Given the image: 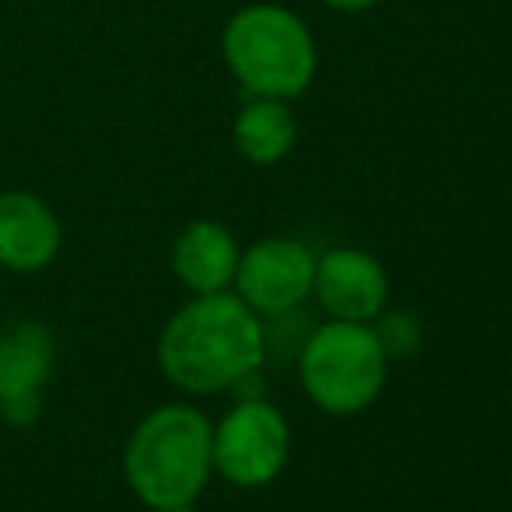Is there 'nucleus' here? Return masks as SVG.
<instances>
[{"instance_id":"obj_1","label":"nucleus","mask_w":512,"mask_h":512,"mask_svg":"<svg viewBox=\"0 0 512 512\" xmlns=\"http://www.w3.org/2000/svg\"><path fill=\"white\" fill-rule=\"evenodd\" d=\"M265 328L241 297L220 290L185 304L157 342L161 373L189 394L237 387L262 366Z\"/></svg>"},{"instance_id":"obj_2","label":"nucleus","mask_w":512,"mask_h":512,"mask_svg":"<svg viewBox=\"0 0 512 512\" xmlns=\"http://www.w3.org/2000/svg\"><path fill=\"white\" fill-rule=\"evenodd\" d=\"M213 474V425L192 405H164L136 425L126 446V481L143 506L185 509Z\"/></svg>"},{"instance_id":"obj_3","label":"nucleus","mask_w":512,"mask_h":512,"mask_svg":"<svg viewBox=\"0 0 512 512\" xmlns=\"http://www.w3.org/2000/svg\"><path fill=\"white\" fill-rule=\"evenodd\" d=\"M223 53L234 77L258 98H297L317 70L314 35L279 4H251L223 32Z\"/></svg>"},{"instance_id":"obj_4","label":"nucleus","mask_w":512,"mask_h":512,"mask_svg":"<svg viewBox=\"0 0 512 512\" xmlns=\"http://www.w3.org/2000/svg\"><path fill=\"white\" fill-rule=\"evenodd\" d=\"M387 363L377 328L359 321H331L310 331L300 349V380L307 398L328 415H359L380 398Z\"/></svg>"},{"instance_id":"obj_5","label":"nucleus","mask_w":512,"mask_h":512,"mask_svg":"<svg viewBox=\"0 0 512 512\" xmlns=\"http://www.w3.org/2000/svg\"><path fill=\"white\" fill-rule=\"evenodd\" d=\"M290 460V425L262 398L230 408L213 429V471L237 488H262Z\"/></svg>"},{"instance_id":"obj_6","label":"nucleus","mask_w":512,"mask_h":512,"mask_svg":"<svg viewBox=\"0 0 512 512\" xmlns=\"http://www.w3.org/2000/svg\"><path fill=\"white\" fill-rule=\"evenodd\" d=\"M314 251L290 237H269L237 262V297L255 314H290L314 290Z\"/></svg>"},{"instance_id":"obj_7","label":"nucleus","mask_w":512,"mask_h":512,"mask_svg":"<svg viewBox=\"0 0 512 512\" xmlns=\"http://www.w3.org/2000/svg\"><path fill=\"white\" fill-rule=\"evenodd\" d=\"M317 304L331 321H359L370 324L387 304V272L370 251L359 248H331L314 265Z\"/></svg>"},{"instance_id":"obj_8","label":"nucleus","mask_w":512,"mask_h":512,"mask_svg":"<svg viewBox=\"0 0 512 512\" xmlns=\"http://www.w3.org/2000/svg\"><path fill=\"white\" fill-rule=\"evenodd\" d=\"M60 251V223L42 199L28 192L0 196V265L14 272H35Z\"/></svg>"},{"instance_id":"obj_9","label":"nucleus","mask_w":512,"mask_h":512,"mask_svg":"<svg viewBox=\"0 0 512 512\" xmlns=\"http://www.w3.org/2000/svg\"><path fill=\"white\" fill-rule=\"evenodd\" d=\"M241 251L227 227L213 220H199L178 234L171 269L192 293H220L234 283Z\"/></svg>"},{"instance_id":"obj_10","label":"nucleus","mask_w":512,"mask_h":512,"mask_svg":"<svg viewBox=\"0 0 512 512\" xmlns=\"http://www.w3.org/2000/svg\"><path fill=\"white\" fill-rule=\"evenodd\" d=\"M56 366V345L42 324H18L0 335V401L35 394Z\"/></svg>"},{"instance_id":"obj_11","label":"nucleus","mask_w":512,"mask_h":512,"mask_svg":"<svg viewBox=\"0 0 512 512\" xmlns=\"http://www.w3.org/2000/svg\"><path fill=\"white\" fill-rule=\"evenodd\" d=\"M234 143L251 164H276L297 143V119L283 98H255L237 115Z\"/></svg>"},{"instance_id":"obj_12","label":"nucleus","mask_w":512,"mask_h":512,"mask_svg":"<svg viewBox=\"0 0 512 512\" xmlns=\"http://www.w3.org/2000/svg\"><path fill=\"white\" fill-rule=\"evenodd\" d=\"M377 338L387 356H415L422 345V324L411 314H387L377 328Z\"/></svg>"},{"instance_id":"obj_13","label":"nucleus","mask_w":512,"mask_h":512,"mask_svg":"<svg viewBox=\"0 0 512 512\" xmlns=\"http://www.w3.org/2000/svg\"><path fill=\"white\" fill-rule=\"evenodd\" d=\"M39 411H42V391L0 401V418L11 425H32L35 418H39Z\"/></svg>"},{"instance_id":"obj_14","label":"nucleus","mask_w":512,"mask_h":512,"mask_svg":"<svg viewBox=\"0 0 512 512\" xmlns=\"http://www.w3.org/2000/svg\"><path fill=\"white\" fill-rule=\"evenodd\" d=\"M328 7H335V11H349V14H356V11H370V7H377L380 0H324Z\"/></svg>"},{"instance_id":"obj_15","label":"nucleus","mask_w":512,"mask_h":512,"mask_svg":"<svg viewBox=\"0 0 512 512\" xmlns=\"http://www.w3.org/2000/svg\"><path fill=\"white\" fill-rule=\"evenodd\" d=\"M0 422H4V418H0Z\"/></svg>"}]
</instances>
